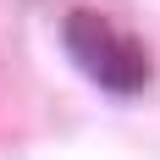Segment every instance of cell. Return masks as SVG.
<instances>
[{
	"label": "cell",
	"mask_w": 160,
	"mask_h": 160,
	"mask_svg": "<svg viewBox=\"0 0 160 160\" xmlns=\"http://www.w3.org/2000/svg\"><path fill=\"white\" fill-rule=\"evenodd\" d=\"M94 78L111 88V94H138L149 83V55L138 39H111V50H105V61L94 66Z\"/></svg>",
	"instance_id": "obj_1"
},
{
	"label": "cell",
	"mask_w": 160,
	"mask_h": 160,
	"mask_svg": "<svg viewBox=\"0 0 160 160\" xmlns=\"http://www.w3.org/2000/svg\"><path fill=\"white\" fill-rule=\"evenodd\" d=\"M61 39H66V55H72L78 66L94 72V66L105 61V50H111L116 33L105 28V17H99V11H72V17L61 22Z\"/></svg>",
	"instance_id": "obj_2"
}]
</instances>
